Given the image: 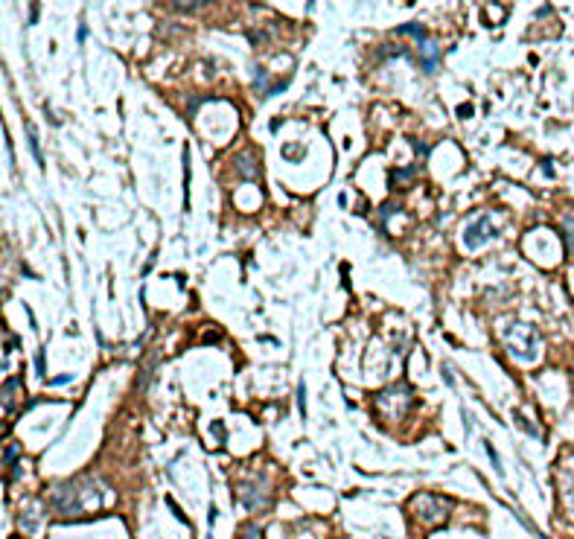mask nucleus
Masks as SVG:
<instances>
[{
	"mask_svg": "<svg viewBox=\"0 0 574 539\" xmlns=\"http://www.w3.org/2000/svg\"><path fill=\"white\" fill-rule=\"evenodd\" d=\"M27 134H30V146H32V155H35V161L44 164V157H41V149H38V140H35V131L32 126H27Z\"/></svg>",
	"mask_w": 574,
	"mask_h": 539,
	"instance_id": "obj_2",
	"label": "nucleus"
},
{
	"mask_svg": "<svg viewBox=\"0 0 574 539\" xmlns=\"http://www.w3.org/2000/svg\"><path fill=\"white\" fill-rule=\"evenodd\" d=\"M420 61H423V70L432 73L437 67V44L432 38H423L420 41Z\"/></svg>",
	"mask_w": 574,
	"mask_h": 539,
	"instance_id": "obj_1",
	"label": "nucleus"
}]
</instances>
